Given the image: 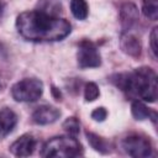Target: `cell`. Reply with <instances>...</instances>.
Returning <instances> with one entry per match:
<instances>
[{
  "instance_id": "cell-9",
  "label": "cell",
  "mask_w": 158,
  "mask_h": 158,
  "mask_svg": "<svg viewBox=\"0 0 158 158\" xmlns=\"http://www.w3.org/2000/svg\"><path fill=\"white\" fill-rule=\"evenodd\" d=\"M138 20V9L132 2H123L120 7V21L123 32L130 30Z\"/></svg>"
},
{
  "instance_id": "cell-3",
  "label": "cell",
  "mask_w": 158,
  "mask_h": 158,
  "mask_svg": "<svg viewBox=\"0 0 158 158\" xmlns=\"http://www.w3.org/2000/svg\"><path fill=\"white\" fill-rule=\"evenodd\" d=\"M40 154L42 157H79L83 154V146L74 136H59L47 141Z\"/></svg>"
},
{
  "instance_id": "cell-2",
  "label": "cell",
  "mask_w": 158,
  "mask_h": 158,
  "mask_svg": "<svg viewBox=\"0 0 158 158\" xmlns=\"http://www.w3.org/2000/svg\"><path fill=\"white\" fill-rule=\"evenodd\" d=\"M110 80L130 98L141 99L148 102H154L157 100V74L148 67H141L130 73L114 74Z\"/></svg>"
},
{
  "instance_id": "cell-19",
  "label": "cell",
  "mask_w": 158,
  "mask_h": 158,
  "mask_svg": "<svg viewBox=\"0 0 158 158\" xmlns=\"http://www.w3.org/2000/svg\"><path fill=\"white\" fill-rule=\"evenodd\" d=\"M107 116V111L105 107H96L93 112H91V118L94 121H98V122H101L106 118Z\"/></svg>"
},
{
  "instance_id": "cell-8",
  "label": "cell",
  "mask_w": 158,
  "mask_h": 158,
  "mask_svg": "<svg viewBox=\"0 0 158 158\" xmlns=\"http://www.w3.org/2000/svg\"><path fill=\"white\" fill-rule=\"evenodd\" d=\"M60 116V111L51 105H42L32 114V121L37 125H49L56 122Z\"/></svg>"
},
{
  "instance_id": "cell-20",
  "label": "cell",
  "mask_w": 158,
  "mask_h": 158,
  "mask_svg": "<svg viewBox=\"0 0 158 158\" xmlns=\"http://www.w3.org/2000/svg\"><path fill=\"white\" fill-rule=\"evenodd\" d=\"M52 94H53V96H54V99L56 100H60V98H62V94H60V91H59V89H57L56 86H52Z\"/></svg>"
},
{
  "instance_id": "cell-14",
  "label": "cell",
  "mask_w": 158,
  "mask_h": 158,
  "mask_svg": "<svg viewBox=\"0 0 158 158\" xmlns=\"http://www.w3.org/2000/svg\"><path fill=\"white\" fill-rule=\"evenodd\" d=\"M70 11L73 16L78 20H85L89 12V7L85 0H72L70 2Z\"/></svg>"
},
{
  "instance_id": "cell-11",
  "label": "cell",
  "mask_w": 158,
  "mask_h": 158,
  "mask_svg": "<svg viewBox=\"0 0 158 158\" xmlns=\"http://www.w3.org/2000/svg\"><path fill=\"white\" fill-rule=\"evenodd\" d=\"M17 123V115L10 107L0 109V138L6 137Z\"/></svg>"
},
{
  "instance_id": "cell-13",
  "label": "cell",
  "mask_w": 158,
  "mask_h": 158,
  "mask_svg": "<svg viewBox=\"0 0 158 158\" xmlns=\"http://www.w3.org/2000/svg\"><path fill=\"white\" fill-rule=\"evenodd\" d=\"M86 138H88L89 144H90L96 152L102 153V154H107V153L111 152V149H110V143H109L105 138H102V137H100V136H98V135H95V133H93V132H86Z\"/></svg>"
},
{
  "instance_id": "cell-6",
  "label": "cell",
  "mask_w": 158,
  "mask_h": 158,
  "mask_svg": "<svg viewBox=\"0 0 158 158\" xmlns=\"http://www.w3.org/2000/svg\"><path fill=\"white\" fill-rule=\"evenodd\" d=\"M78 65L81 69L85 68H96L101 64V57L98 51V47L94 42L89 40H83L78 47Z\"/></svg>"
},
{
  "instance_id": "cell-4",
  "label": "cell",
  "mask_w": 158,
  "mask_h": 158,
  "mask_svg": "<svg viewBox=\"0 0 158 158\" xmlns=\"http://www.w3.org/2000/svg\"><path fill=\"white\" fill-rule=\"evenodd\" d=\"M43 83L36 78H26L15 83L11 88V95L20 102H33L41 98Z\"/></svg>"
},
{
  "instance_id": "cell-12",
  "label": "cell",
  "mask_w": 158,
  "mask_h": 158,
  "mask_svg": "<svg viewBox=\"0 0 158 158\" xmlns=\"http://www.w3.org/2000/svg\"><path fill=\"white\" fill-rule=\"evenodd\" d=\"M131 112H132V116L136 118V120H146V118H149L153 121V123L156 125L157 122V112L154 110H151L148 109L142 101L139 100H135L131 105Z\"/></svg>"
},
{
  "instance_id": "cell-5",
  "label": "cell",
  "mask_w": 158,
  "mask_h": 158,
  "mask_svg": "<svg viewBox=\"0 0 158 158\" xmlns=\"http://www.w3.org/2000/svg\"><path fill=\"white\" fill-rule=\"evenodd\" d=\"M122 148L123 151L136 158H146L151 157L153 152V147L151 141L141 135H130L122 141Z\"/></svg>"
},
{
  "instance_id": "cell-16",
  "label": "cell",
  "mask_w": 158,
  "mask_h": 158,
  "mask_svg": "<svg viewBox=\"0 0 158 158\" xmlns=\"http://www.w3.org/2000/svg\"><path fill=\"white\" fill-rule=\"evenodd\" d=\"M63 128H64V131L68 135L75 137L79 133V131H80V123H79L77 117H68L63 122Z\"/></svg>"
},
{
  "instance_id": "cell-21",
  "label": "cell",
  "mask_w": 158,
  "mask_h": 158,
  "mask_svg": "<svg viewBox=\"0 0 158 158\" xmlns=\"http://www.w3.org/2000/svg\"><path fill=\"white\" fill-rule=\"evenodd\" d=\"M4 10H5V2L2 0H0V17L2 16L4 14Z\"/></svg>"
},
{
  "instance_id": "cell-10",
  "label": "cell",
  "mask_w": 158,
  "mask_h": 158,
  "mask_svg": "<svg viewBox=\"0 0 158 158\" xmlns=\"http://www.w3.org/2000/svg\"><path fill=\"white\" fill-rule=\"evenodd\" d=\"M120 47H121L122 52L126 53L130 57L138 58L141 56L142 46H141L139 40L136 36H133V35H131L128 32H123L122 33L121 40H120Z\"/></svg>"
},
{
  "instance_id": "cell-15",
  "label": "cell",
  "mask_w": 158,
  "mask_h": 158,
  "mask_svg": "<svg viewBox=\"0 0 158 158\" xmlns=\"http://www.w3.org/2000/svg\"><path fill=\"white\" fill-rule=\"evenodd\" d=\"M142 12L147 19L156 21L158 17V0H143Z\"/></svg>"
},
{
  "instance_id": "cell-7",
  "label": "cell",
  "mask_w": 158,
  "mask_h": 158,
  "mask_svg": "<svg viewBox=\"0 0 158 158\" xmlns=\"http://www.w3.org/2000/svg\"><path fill=\"white\" fill-rule=\"evenodd\" d=\"M36 148V139L32 135L25 133L21 137H19L11 146L10 152L16 157H28L33 153Z\"/></svg>"
},
{
  "instance_id": "cell-18",
  "label": "cell",
  "mask_w": 158,
  "mask_h": 158,
  "mask_svg": "<svg viewBox=\"0 0 158 158\" xmlns=\"http://www.w3.org/2000/svg\"><path fill=\"white\" fill-rule=\"evenodd\" d=\"M157 38H158V27H154L151 32L149 36V44H151V51L154 58H157Z\"/></svg>"
},
{
  "instance_id": "cell-22",
  "label": "cell",
  "mask_w": 158,
  "mask_h": 158,
  "mask_svg": "<svg viewBox=\"0 0 158 158\" xmlns=\"http://www.w3.org/2000/svg\"><path fill=\"white\" fill-rule=\"evenodd\" d=\"M0 88H1V84H0Z\"/></svg>"
},
{
  "instance_id": "cell-1",
  "label": "cell",
  "mask_w": 158,
  "mask_h": 158,
  "mask_svg": "<svg viewBox=\"0 0 158 158\" xmlns=\"http://www.w3.org/2000/svg\"><path fill=\"white\" fill-rule=\"evenodd\" d=\"M16 28L21 37L32 42L60 41L72 31V26L67 20L43 10L20 14L16 19Z\"/></svg>"
},
{
  "instance_id": "cell-17",
  "label": "cell",
  "mask_w": 158,
  "mask_h": 158,
  "mask_svg": "<svg viewBox=\"0 0 158 158\" xmlns=\"http://www.w3.org/2000/svg\"><path fill=\"white\" fill-rule=\"evenodd\" d=\"M100 95V91H99V88L95 83L90 81V83H86L85 84V88H84V98L86 101H94L99 98Z\"/></svg>"
}]
</instances>
